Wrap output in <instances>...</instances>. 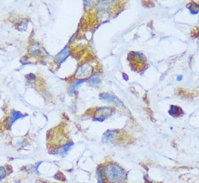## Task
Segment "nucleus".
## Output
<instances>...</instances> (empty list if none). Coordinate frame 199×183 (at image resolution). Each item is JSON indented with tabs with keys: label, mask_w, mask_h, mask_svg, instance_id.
Returning a JSON list of instances; mask_svg holds the SVG:
<instances>
[{
	"label": "nucleus",
	"mask_w": 199,
	"mask_h": 183,
	"mask_svg": "<svg viewBox=\"0 0 199 183\" xmlns=\"http://www.w3.org/2000/svg\"><path fill=\"white\" fill-rule=\"evenodd\" d=\"M104 179L109 183H119L125 179L127 174L125 171L115 163L109 162L105 165L103 170Z\"/></svg>",
	"instance_id": "1"
},
{
	"label": "nucleus",
	"mask_w": 199,
	"mask_h": 183,
	"mask_svg": "<svg viewBox=\"0 0 199 183\" xmlns=\"http://www.w3.org/2000/svg\"><path fill=\"white\" fill-rule=\"evenodd\" d=\"M93 67L89 63H85L78 68L75 73V77L78 79H85L93 73Z\"/></svg>",
	"instance_id": "2"
},
{
	"label": "nucleus",
	"mask_w": 199,
	"mask_h": 183,
	"mask_svg": "<svg viewBox=\"0 0 199 183\" xmlns=\"http://www.w3.org/2000/svg\"><path fill=\"white\" fill-rule=\"evenodd\" d=\"M112 109L111 107H101L94 113V118L97 120H104L111 115Z\"/></svg>",
	"instance_id": "3"
},
{
	"label": "nucleus",
	"mask_w": 199,
	"mask_h": 183,
	"mask_svg": "<svg viewBox=\"0 0 199 183\" xmlns=\"http://www.w3.org/2000/svg\"><path fill=\"white\" fill-rule=\"evenodd\" d=\"M100 98L101 99L104 100V101H107L111 102V103L115 104L118 106H122V101H120L117 96H115L114 95L109 94V93H104L100 95Z\"/></svg>",
	"instance_id": "4"
},
{
	"label": "nucleus",
	"mask_w": 199,
	"mask_h": 183,
	"mask_svg": "<svg viewBox=\"0 0 199 183\" xmlns=\"http://www.w3.org/2000/svg\"><path fill=\"white\" fill-rule=\"evenodd\" d=\"M117 135V131L107 130L103 135V141L104 143H112L116 140Z\"/></svg>",
	"instance_id": "5"
},
{
	"label": "nucleus",
	"mask_w": 199,
	"mask_h": 183,
	"mask_svg": "<svg viewBox=\"0 0 199 183\" xmlns=\"http://www.w3.org/2000/svg\"><path fill=\"white\" fill-rule=\"evenodd\" d=\"M24 115L23 114H21L19 111H15V110H12L10 113V117L8 118V125L9 127H10L13 124L15 123V122L17 121V120L21 119V118H23Z\"/></svg>",
	"instance_id": "6"
},
{
	"label": "nucleus",
	"mask_w": 199,
	"mask_h": 183,
	"mask_svg": "<svg viewBox=\"0 0 199 183\" xmlns=\"http://www.w3.org/2000/svg\"><path fill=\"white\" fill-rule=\"evenodd\" d=\"M69 50H70L69 46H66L62 52H60L57 56H56L54 59L55 62H57V63H62V62H63L64 60L67 59V57H68Z\"/></svg>",
	"instance_id": "7"
},
{
	"label": "nucleus",
	"mask_w": 199,
	"mask_h": 183,
	"mask_svg": "<svg viewBox=\"0 0 199 183\" xmlns=\"http://www.w3.org/2000/svg\"><path fill=\"white\" fill-rule=\"evenodd\" d=\"M102 73H96V74L93 75L90 79H88V83L91 84V85L99 84L100 82H101V81H102Z\"/></svg>",
	"instance_id": "8"
},
{
	"label": "nucleus",
	"mask_w": 199,
	"mask_h": 183,
	"mask_svg": "<svg viewBox=\"0 0 199 183\" xmlns=\"http://www.w3.org/2000/svg\"><path fill=\"white\" fill-rule=\"evenodd\" d=\"M73 145V143H69L65 144L62 147H60V148H58L57 153H59V154H65V153H67L70 151V149L71 147H72Z\"/></svg>",
	"instance_id": "9"
},
{
	"label": "nucleus",
	"mask_w": 199,
	"mask_h": 183,
	"mask_svg": "<svg viewBox=\"0 0 199 183\" xmlns=\"http://www.w3.org/2000/svg\"><path fill=\"white\" fill-rule=\"evenodd\" d=\"M83 82V80H78V81H76L75 82H74V83L71 85L70 87V89H69V90H70L69 91V93H70L71 95L74 94L76 88H77L78 87L80 86V85H81Z\"/></svg>",
	"instance_id": "10"
},
{
	"label": "nucleus",
	"mask_w": 199,
	"mask_h": 183,
	"mask_svg": "<svg viewBox=\"0 0 199 183\" xmlns=\"http://www.w3.org/2000/svg\"><path fill=\"white\" fill-rule=\"evenodd\" d=\"M181 111V109L180 107L176 106H171V108L169 109V113L170 115L173 116H178L180 115Z\"/></svg>",
	"instance_id": "11"
},
{
	"label": "nucleus",
	"mask_w": 199,
	"mask_h": 183,
	"mask_svg": "<svg viewBox=\"0 0 199 183\" xmlns=\"http://www.w3.org/2000/svg\"><path fill=\"white\" fill-rule=\"evenodd\" d=\"M7 171L4 167H0V180H3L6 177Z\"/></svg>",
	"instance_id": "12"
},
{
	"label": "nucleus",
	"mask_w": 199,
	"mask_h": 183,
	"mask_svg": "<svg viewBox=\"0 0 199 183\" xmlns=\"http://www.w3.org/2000/svg\"><path fill=\"white\" fill-rule=\"evenodd\" d=\"M0 181H1V180H0Z\"/></svg>",
	"instance_id": "13"
}]
</instances>
